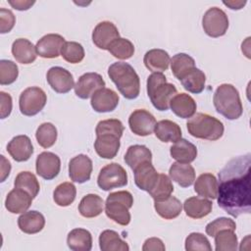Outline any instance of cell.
Wrapping results in <instances>:
<instances>
[{
    "instance_id": "obj_1",
    "label": "cell",
    "mask_w": 251,
    "mask_h": 251,
    "mask_svg": "<svg viewBox=\"0 0 251 251\" xmlns=\"http://www.w3.org/2000/svg\"><path fill=\"white\" fill-rule=\"evenodd\" d=\"M250 154L231 159L219 173L218 205L231 217L249 214Z\"/></svg>"
},
{
    "instance_id": "obj_2",
    "label": "cell",
    "mask_w": 251,
    "mask_h": 251,
    "mask_svg": "<svg viewBox=\"0 0 251 251\" xmlns=\"http://www.w3.org/2000/svg\"><path fill=\"white\" fill-rule=\"evenodd\" d=\"M124 126L118 119L100 121L95 128L96 139L94 149L104 159H113L120 149V138L124 132Z\"/></svg>"
},
{
    "instance_id": "obj_3",
    "label": "cell",
    "mask_w": 251,
    "mask_h": 251,
    "mask_svg": "<svg viewBox=\"0 0 251 251\" xmlns=\"http://www.w3.org/2000/svg\"><path fill=\"white\" fill-rule=\"evenodd\" d=\"M108 75L118 90L126 99H135L139 95L140 80L135 70L127 63L116 62L108 69Z\"/></svg>"
},
{
    "instance_id": "obj_4",
    "label": "cell",
    "mask_w": 251,
    "mask_h": 251,
    "mask_svg": "<svg viewBox=\"0 0 251 251\" xmlns=\"http://www.w3.org/2000/svg\"><path fill=\"white\" fill-rule=\"evenodd\" d=\"M213 103L217 112L228 120H236L242 115L239 92L232 84H221L214 93Z\"/></svg>"
},
{
    "instance_id": "obj_5",
    "label": "cell",
    "mask_w": 251,
    "mask_h": 251,
    "mask_svg": "<svg viewBox=\"0 0 251 251\" xmlns=\"http://www.w3.org/2000/svg\"><path fill=\"white\" fill-rule=\"evenodd\" d=\"M190 135L200 139L215 141L224 134V125L217 118L204 113H197L186 123Z\"/></svg>"
},
{
    "instance_id": "obj_6",
    "label": "cell",
    "mask_w": 251,
    "mask_h": 251,
    "mask_svg": "<svg viewBox=\"0 0 251 251\" xmlns=\"http://www.w3.org/2000/svg\"><path fill=\"white\" fill-rule=\"evenodd\" d=\"M147 94L157 110L167 111L170 108V101L176 94V88L167 82L165 75L153 73L147 78Z\"/></svg>"
},
{
    "instance_id": "obj_7",
    "label": "cell",
    "mask_w": 251,
    "mask_h": 251,
    "mask_svg": "<svg viewBox=\"0 0 251 251\" xmlns=\"http://www.w3.org/2000/svg\"><path fill=\"white\" fill-rule=\"evenodd\" d=\"M133 205V197L126 190L112 192L105 203V213L108 218L121 226H127L130 222L129 209Z\"/></svg>"
},
{
    "instance_id": "obj_8",
    "label": "cell",
    "mask_w": 251,
    "mask_h": 251,
    "mask_svg": "<svg viewBox=\"0 0 251 251\" xmlns=\"http://www.w3.org/2000/svg\"><path fill=\"white\" fill-rule=\"evenodd\" d=\"M97 184L105 191L126 186L127 184V174L120 164H108L100 170L97 177Z\"/></svg>"
},
{
    "instance_id": "obj_9",
    "label": "cell",
    "mask_w": 251,
    "mask_h": 251,
    "mask_svg": "<svg viewBox=\"0 0 251 251\" xmlns=\"http://www.w3.org/2000/svg\"><path fill=\"white\" fill-rule=\"evenodd\" d=\"M46 101V93L40 87H27L20 95V111L25 116H35L44 108Z\"/></svg>"
},
{
    "instance_id": "obj_10",
    "label": "cell",
    "mask_w": 251,
    "mask_h": 251,
    "mask_svg": "<svg viewBox=\"0 0 251 251\" xmlns=\"http://www.w3.org/2000/svg\"><path fill=\"white\" fill-rule=\"evenodd\" d=\"M202 26L207 35L220 37L225 35L228 28V18L222 9L212 7L205 12L202 18Z\"/></svg>"
},
{
    "instance_id": "obj_11",
    "label": "cell",
    "mask_w": 251,
    "mask_h": 251,
    "mask_svg": "<svg viewBox=\"0 0 251 251\" xmlns=\"http://www.w3.org/2000/svg\"><path fill=\"white\" fill-rule=\"evenodd\" d=\"M156 119L154 116L144 109H137L133 111L128 118L130 130L139 136L150 135L154 131Z\"/></svg>"
},
{
    "instance_id": "obj_12",
    "label": "cell",
    "mask_w": 251,
    "mask_h": 251,
    "mask_svg": "<svg viewBox=\"0 0 251 251\" xmlns=\"http://www.w3.org/2000/svg\"><path fill=\"white\" fill-rule=\"evenodd\" d=\"M46 79L51 88L57 93H68L75 87L73 75L62 67H52L46 75Z\"/></svg>"
},
{
    "instance_id": "obj_13",
    "label": "cell",
    "mask_w": 251,
    "mask_h": 251,
    "mask_svg": "<svg viewBox=\"0 0 251 251\" xmlns=\"http://www.w3.org/2000/svg\"><path fill=\"white\" fill-rule=\"evenodd\" d=\"M105 86L103 77L97 73H86L79 76L75 85V93L81 99H88L99 89Z\"/></svg>"
},
{
    "instance_id": "obj_14",
    "label": "cell",
    "mask_w": 251,
    "mask_h": 251,
    "mask_svg": "<svg viewBox=\"0 0 251 251\" xmlns=\"http://www.w3.org/2000/svg\"><path fill=\"white\" fill-rule=\"evenodd\" d=\"M35 169L39 176L46 180H51L60 173L61 160L52 152H42L36 158Z\"/></svg>"
},
{
    "instance_id": "obj_15",
    "label": "cell",
    "mask_w": 251,
    "mask_h": 251,
    "mask_svg": "<svg viewBox=\"0 0 251 251\" xmlns=\"http://www.w3.org/2000/svg\"><path fill=\"white\" fill-rule=\"evenodd\" d=\"M118 38H120L119 30L112 22H101L92 31L93 43L103 50H108L110 45Z\"/></svg>"
},
{
    "instance_id": "obj_16",
    "label": "cell",
    "mask_w": 251,
    "mask_h": 251,
    "mask_svg": "<svg viewBox=\"0 0 251 251\" xmlns=\"http://www.w3.org/2000/svg\"><path fill=\"white\" fill-rule=\"evenodd\" d=\"M65 38L57 33H49L42 36L36 43L35 49L37 55L46 59L57 58L61 55Z\"/></svg>"
},
{
    "instance_id": "obj_17",
    "label": "cell",
    "mask_w": 251,
    "mask_h": 251,
    "mask_svg": "<svg viewBox=\"0 0 251 251\" xmlns=\"http://www.w3.org/2000/svg\"><path fill=\"white\" fill-rule=\"evenodd\" d=\"M92 173V161L84 155L79 154L69 163V176L74 182L83 183L90 179Z\"/></svg>"
},
{
    "instance_id": "obj_18",
    "label": "cell",
    "mask_w": 251,
    "mask_h": 251,
    "mask_svg": "<svg viewBox=\"0 0 251 251\" xmlns=\"http://www.w3.org/2000/svg\"><path fill=\"white\" fill-rule=\"evenodd\" d=\"M119 95L112 89L103 87L97 90L91 97V107L97 113L114 111L119 104Z\"/></svg>"
},
{
    "instance_id": "obj_19",
    "label": "cell",
    "mask_w": 251,
    "mask_h": 251,
    "mask_svg": "<svg viewBox=\"0 0 251 251\" xmlns=\"http://www.w3.org/2000/svg\"><path fill=\"white\" fill-rule=\"evenodd\" d=\"M7 151L15 161L25 162L31 157L33 146L29 137L22 134L11 139L7 145Z\"/></svg>"
},
{
    "instance_id": "obj_20",
    "label": "cell",
    "mask_w": 251,
    "mask_h": 251,
    "mask_svg": "<svg viewBox=\"0 0 251 251\" xmlns=\"http://www.w3.org/2000/svg\"><path fill=\"white\" fill-rule=\"evenodd\" d=\"M32 199L28 192L15 187L7 194L5 207L12 214H21L26 212L32 203Z\"/></svg>"
},
{
    "instance_id": "obj_21",
    "label": "cell",
    "mask_w": 251,
    "mask_h": 251,
    "mask_svg": "<svg viewBox=\"0 0 251 251\" xmlns=\"http://www.w3.org/2000/svg\"><path fill=\"white\" fill-rule=\"evenodd\" d=\"M133 173L136 186L139 189L147 192L154 187L159 177V174L152 165V162H147L138 166L135 170H133Z\"/></svg>"
},
{
    "instance_id": "obj_22",
    "label": "cell",
    "mask_w": 251,
    "mask_h": 251,
    "mask_svg": "<svg viewBox=\"0 0 251 251\" xmlns=\"http://www.w3.org/2000/svg\"><path fill=\"white\" fill-rule=\"evenodd\" d=\"M171 110L181 119L191 118L196 112L195 100L186 93H176L170 101Z\"/></svg>"
},
{
    "instance_id": "obj_23",
    "label": "cell",
    "mask_w": 251,
    "mask_h": 251,
    "mask_svg": "<svg viewBox=\"0 0 251 251\" xmlns=\"http://www.w3.org/2000/svg\"><path fill=\"white\" fill-rule=\"evenodd\" d=\"M169 176L181 187H188L195 180V171L189 163H174L169 170Z\"/></svg>"
},
{
    "instance_id": "obj_24",
    "label": "cell",
    "mask_w": 251,
    "mask_h": 251,
    "mask_svg": "<svg viewBox=\"0 0 251 251\" xmlns=\"http://www.w3.org/2000/svg\"><path fill=\"white\" fill-rule=\"evenodd\" d=\"M212 208V201L199 196L190 197L183 203L184 212L186 216L191 219H201L206 217L211 213Z\"/></svg>"
},
{
    "instance_id": "obj_25",
    "label": "cell",
    "mask_w": 251,
    "mask_h": 251,
    "mask_svg": "<svg viewBox=\"0 0 251 251\" xmlns=\"http://www.w3.org/2000/svg\"><path fill=\"white\" fill-rule=\"evenodd\" d=\"M18 226L23 232L34 234L43 229L45 219L44 216L37 211H27L19 217Z\"/></svg>"
},
{
    "instance_id": "obj_26",
    "label": "cell",
    "mask_w": 251,
    "mask_h": 251,
    "mask_svg": "<svg viewBox=\"0 0 251 251\" xmlns=\"http://www.w3.org/2000/svg\"><path fill=\"white\" fill-rule=\"evenodd\" d=\"M12 54L21 64H31L36 59L35 46L25 38H18L12 44Z\"/></svg>"
},
{
    "instance_id": "obj_27",
    "label": "cell",
    "mask_w": 251,
    "mask_h": 251,
    "mask_svg": "<svg viewBox=\"0 0 251 251\" xmlns=\"http://www.w3.org/2000/svg\"><path fill=\"white\" fill-rule=\"evenodd\" d=\"M170 61V55L163 49H151L145 53L143 58L145 67L152 73H162L167 71Z\"/></svg>"
},
{
    "instance_id": "obj_28",
    "label": "cell",
    "mask_w": 251,
    "mask_h": 251,
    "mask_svg": "<svg viewBox=\"0 0 251 251\" xmlns=\"http://www.w3.org/2000/svg\"><path fill=\"white\" fill-rule=\"evenodd\" d=\"M173 159L179 163H191L197 157L196 146L184 138L178 139L170 148Z\"/></svg>"
},
{
    "instance_id": "obj_29",
    "label": "cell",
    "mask_w": 251,
    "mask_h": 251,
    "mask_svg": "<svg viewBox=\"0 0 251 251\" xmlns=\"http://www.w3.org/2000/svg\"><path fill=\"white\" fill-rule=\"evenodd\" d=\"M155 135L163 142H176L181 138L180 126L170 120H162L155 125Z\"/></svg>"
},
{
    "instance_id": "obj_30",
    "label": "cell",
    "mask_w": 251,
    "mask_h": 251,
    "mask_svg": "<svg viewBox=\"0 0 251 251\" xmlns=\"http://www.w3.org/2000/svg\"><path fill=\"white\" fill-rule=\"evenodd\" d=\"M194 191L204 198L217 199L218 180L212 174L205 173L200 175L194 183Z\"/></svg>"
},
{
    "instance_id": "obj_31",
    "label": "cell",
    "mask_w": 251,
    "mask_h": 251,
    "mask_svg": "<svg viewBox=\"0 0 251 251\" xmlns=\"http://www.w3.org/2000/svg\"><path fill=\"white\" fill-rule=\"evenodd\" d=\"M124 159L126 164L133 171L144 163L152 162V153L145 145L135 144L127 148Z\"/></svg>"
},
{
    "instance_id": "obj_32",
    "label": "cell",
    "mask_w": 251,
    "mask_h": 251,
    "mask_svg": "<svg viewBox=\"0 0 251 251\" xmlns=\"http://www.w3.org/2000/svg\"><path fill=\"white\" fill-rule=\"evenodd\" d=\"M67 244L74 251H90L92 248L91 233L84 228H75L69 232Z\"/></svg>"
},
{
    "instance_id": "obj_33",
    "label": "cell",
    "mask_w": 251,
    "mask_h": 251,
    "mask_svg": "<svg viewBox=\"0 0 251 251\" xmlns=\"http://www.w3.org/2000/svg\"><path fill=\"white\" fill-rule=\"evenodd\" d=\"M154 208L157 214L163 219L173 220L181 213L182 204L176 197L171 195L164 200L155 201Z\"/></svg>"
},
{
    "instance_id": "obj_34",
    "label": "cell",
    "mask_w": 251,
    "mask_h": 251,
    "mask_svg": "<svg viewBox=\"0 0 251 251\" xmlns=\"http://www.w3.org/2000/svg\"><path fill=\"white\" fill-rule=\"evenodd\" d=\"M104 209V201L97 194L85 195L78 204V212L84 218L99 216Z\"/></svg>"
},
{
    "instance_id": "obj_35",
    "label": "cell",
    "mask_w": 251,
    "mask_h": 251,
    "mask_svg": "<svg viewBox=\"0 0 251 251\" xmlns=\"http://www.w3.org/2000/svg\"><path fill=\"white\" fill-rule=\"evenodd\" d=\"M99 246L102 251H127L129 247L120 234L111 229H106L99 236Z\"/></svg>"
},
{
    "instance_id": "obj_36",
    "label": "cell",
    "mask_w": 251,
    "mask_h": 251,
    "mask_svg": "<svg viewBox=\"0 0 251 251\" xmlns=\"http://www.w3.org/2000/svg\"><path fill=\"white\" fill-rule=\"evenodd\" d=\"M180 82L183 88L188 92L199 94L205 88L206 75L201 70L194 68L180 79Z\"/></svg>"
},
{
    "instance_id": "obj_37",
    "label": "cell",
    "mask_w": 251,
    "mask_h": 251,
    "mask_svg": "<svg viewBox=\"0 0 251 251\" xmlns=\"http://www.w3.org/2000/svg\"><path fill=\"white\" fill-rule=\"evenodd\" d=\"M170 64L173 75L179 80L188 72L196 68L194 59L185 53H177L175 56H173V58L170 61Z\"/></svg>"
},
{
    "instance_id": "obj_38",
    "label": "cell",
    "mask_w": 251,
    "mask_h": 251,
    "mask_svg": "<svg viewBox=\"0 0 251 251\" xmlns=\"http://www.w3.org/2000/svg\"><path fill=\"white\" fill-rule=\"evenodd\" d=\"M76 195V188L72 182L60 183L53 192V199L58 206L67 207L71 205Z\"/></svg>"
},
{
    "instance_id": "obj_39",
    "label": "cell",
    "mask_w": 251,
    "mask_h": 251,
    "mask_svg": "<svg viewBox=\"0 0 251 251\" xmlns=\"http://www.w3.org/2000/svg\"><path fill=\"white\" fill-rule=\"evenodd\" d=\"M14 185L17 188H21L28 192L32 198L37 196L40 189L39 182L36 176L32 173L26 171L18 174V176L15 178Z\"/></svg>"
},
{
    "instance_id": "obj_40",
    "label": "cell",
    "mask_w": 251,
    "mask_h": 251,
    "mask_svg": "<svg viewBox=\"0 0 251 251\" xmlns=\"http://www.w3.org/2000/svg\"><path fill=\"white\" fill-rule=\"evenodd\" d=\"M217 251H234L237 249V236L232 229H222L215 234Z\"/></svg>"
},
{
    "instance_id": "obj_41",
    "label": "cell",
    "mask_w": 251,
    "mask_h": 251,
    "mask_svg": "<svg viewBox=\"0 0 251 251\" xmlns=\"http://www.w3.org/2000/svg\"><path fill=\"white\" fill-rule=\"evenodd\" d=\"M174 191V185L171 178L165 174H159V177L154 187L148 192L154 201H160L168 198Z\"/></svg>"
},
{
    "instance_id": "obj_42",
    "label": "cell",
    "mask_w": 251,
    "mask_h": 251,
    "mask_svg": "<svg viewBox=\"0 0 251 251\" xmlns=\"http://www.w3.org/2000/svg\"><path fill=\"white\" fill-rule=\"evenodd\" d=\"M35 137L41 147L49 148L57 140V128L51 123H43L37 127Z\"/></svg>"
},
{
    "instance_id": "obj_43",
    "label": "cell",
    "mask_w": 251,
    "mask_h": 251,
    "mask_svg": "<svg viewBox=\"0 0 251 251\" xmlns=\"http://www.w3.org/2000/svg\"><path fill=\"white\" fill-rule=\"evenodd\" d=\"M84 49L82 45L75 41H66L61 50L63 59L71 64L80 63L84 58Z\"/></svg>"
},
{
    "instance_id": "obj_44",
    "label": "cell",
    "mask_w": 251,
    "mask_h": 251,
    "mask_svg": "<svg viewBox=\"0 0 251 251\" xmlns=\"http://www.w3.org/2000/svg\"><path fill=\"white\" fill-rule=\"evenodd\" d=\"M108 51L115 58H118L120 60H126L132 57L134 53V46L132 42L128 39L120 37L110 45Z\"/></svg>"
},
{
    "instance_id": "obj_45",
    "label": "cell",
    "mask_w": 251,
    "mask_h": 251,
    "mask_svg": "<svg viewBox=\"0 0 251 251\" xmlns=\"http://www.w3.org/2000/svg\"><path fill=\"white\" fill-rule=\"evenodd\" d=\"M19 75V69L16 63L10 60L0 61V84L8 85L16 81Z\"/></svg>"
},
{
    "instance_id": "obj_46",
    "label": "cell",
    "mask_w": 251,
    "mask_h": 251,
    "mask_svg": "<svg viewBox=\"0 0 251 251\" xmlns=\"http://www.w3.org/2000/svg\"><path fill=\"white\" fill-rule=\"evenodd\" d=\"M187 251H211L212 247L208 238L200 232H191L185 239Z\"/></svg>"
},
{
    "instance_id": "obj_47",
    "label": "cell",
    "mask_w": 251,
    "mask_h": 251,
    "mask_svg": "<svg viewBox=\"0 0 251 251\" xmlns=\"http://www.w3.org/2000/svg\"><path fill=\"white\" fill-rule=\"evenodd\" d=\"M235 228H236V225L233 220L226 218V217H221V218H218V219L214 220L213 222L209 223L206 226L205 231L208 235L214 237L215 234L222 229L235 230Z\"/></svg>"
},
{
    "instance_id": "obj_48",
    "label": "cell",
    "mask_w": 251,
    "mask_h": 251,
    "mask_svg": "<svg viewBox=\"0 0 251 251\" xmlns=\"http://www.w3.org/2000/svg\"><path fill=\"white\" fill-rule=\"evenodd\" d=\"M16 18L12 11L5 8L0 9V32L6 33L12 30L15 25Z\"/></svg>"
},
{
    "instance_id": "obj_49",
    "label": "cell",
    "mask_w": 251,
    "mask_h": 251,
    "mask_svg": "<svg viewBox=\"0 0 251 251\" xmlns=\"http://www.w3.org/2000/svg\"><path fill=\"white\" fill-rule=\"evenodd\" d=\"M0 100H1V102H0L1 119H5L11 114V111H12V106H13L12 97L10 94H8L4 91H1L0 92Z\"/></svg>"
},
{
    "instance_id": "obj_50",
    "label": "cell",
    "mask_w": 251,
    "mask_h": 251,
    "mask_svg": "<svg viewBox=\"0 0 251 251\" xmlns=\"http://www.w3.org/2000/svg\"><path fill=\"white\" fill-rule=\"evenodd\" d=\"M165 249L166 248L163 241L157 237H151L146 239L142 246L143 251H164Z\"/></svg>"
},
{
    "instance_id": "obj_51",
    "label": "cell",
    "mask_w": 251,
    "mask_h": 251,
    "mask_svg": "<svg viewBox=\"0 0 251 251\" xmlns=\"http://www.w3.org/2000/svg\"><path fill=\"white\" fill-rule=\"evenodd\" d=\"M11 171V164L6 158L1 155V181H5L6 177L9 176Z\"/></svg>"
},
{
    "instance_id": "obj_52",
    "label": "cell",
    "mask_w": 251,
    "mask_h": 251,
    "mask_svg": "<svg viewBox=\"0 0 251 251\" xmlns=\"http://www.w3.org/2000/svg\"><path fill=\"white\" fill-rule=\"evenodd\" d=\"M8 2L14 9H17L19 11L27 10L34 4V1H8Z\"/></svg>"
},
{
    "instance_id": "obj_53",
    "label": "cell",
    "mask_w": 251,
    "mask_h": 251,
    "mask_svg": "<svg viewBox=\"0 0 251 251\" xmlns=\"http://www.w3.org/2000/svg\"><path fill=\"white\" fill-rule=\"evenodd\" d=\"M224 4L231 10H239L244 7L246 1H224Z\"/></svg>"
}]
</instances>
